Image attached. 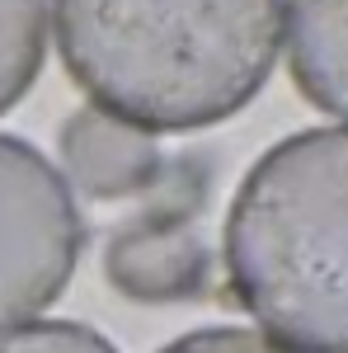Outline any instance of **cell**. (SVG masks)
Instances as JSON below:
<instances>
[{
  "label": "cell",
  "instance_id": "obj_3",
  "mask_svg": "<svg viewBox=\"0 0 348 353\" xmlns=\"http://www.w3.org/2000/svg\"><path fill=\"white\" fill-rule=\"evenodd\" d=\"M85 250V221L66 179L24 137L0 132V334L52 306Z\"/></svg>",
  "mask_w": 348,
  "mask_h": 353
},
{
  "label": "cell",
  "instance_id": "obj_9",
  "mask_svg": "<svg viewBox=\"0 0 348 353\" xmlns=\"http://www.w3.org/2000/svg\"><path fill=\"white\" fill-rule=\"evenodd\" d=\"M161 353H292L283 349L278 339H268L259 330H240V325H212V330H193L179 334L170 349Z\"/></svg>",
  "mask_w": 348,
  "mask_h": 353
},
{
  "label": "cell",
  "instance_id": "obj_2",
  "mask_svg": "<svg viewBox=\"0 0 348 353\" xmlns=\"http://www.w3.org/2000/svg\"><path fill=\"white\" fill-rule=\"evenodd\" d=\"M226 278L292 353H348V128L264 151L226 217Z\"/></svg>",
  "mask_w": 348,
  "mask_h": 353
},
{
  "label": "cell",
  "instance_id": "obj_1",
  "mask_svg": "<svg viewBox=\"0 0 348 353\" xmlns=\"http://www.w3.org/2000/svg\"><path fill=\"white\" fill-rule=\"evenodd\" d=\"M283 0H57V48L99 109L146 132L240 113L273 76Z\"/></svg>",
  "mask_w": 348,
  "mask_h": 353
},
{
  "label": "cell",
  "instance_id": "obj_5",
  "mask_svg": "<svg viewBox=\"0 0 348 353\" xmlns=\"http://www.w3.org/2000/svg\"><path fill=\"white\" fill-rule=\"evenodd\" d=\"M57 151L66 170V189L90 203L146 198L165 174L156 132L108 109H76L57 132Z\"/></svg>",
  "mask_w": 348,
  "mask_h": 353
},
{
  "label": "cell",
  "instance_id": "obj_7",
  "mask_svg": "<svg viewBox=\"0 0 348 353\" xmlns=\"http://www.w3.org/2000/svg\"><path fill=\"white\" fill-rule=\"evenodd\" d=\"M48 57V0H0V113L28 94Z\"/></svg>",
  "mask_w": 348,
  "mask_h": 353
},
{
  "label": "cell",
  "instance_id": "obj_6",
  "mask_svg": "<svg viewBox=\"0 0 348 353\" xmlns=\"http://www.w3.org/2000/svg\"><path fill=\"white\" fill-rule=\"evenodd\" d=\"M287 66L316 109L348 123V0H292Z\"/></svg>",
  "mask_w": 348,
  "mask_h": 353
},
{
  "label": "cell",
  "instance_id": "obj_8",
  "mask_svg": "<svg viewBox=\"0 0 348 353\" xmlns=\"http://www.w3.org/2000/svg\"><path fill=\"white\" fill-rule=\"evenodd\" d=\"M0 353H118L99 330L76 321H33L0 334Z\"/></svg>",
  "mask_w": 348,
  "mask_h": 353
},
{
  "label": "cell",
  "instance_id": "obj_4",
  "mask_svg": "<svg viewBox=\"0 0 348 353\" xmlns=\"http://www.w3.org/2000/svg\"><path fill=\"white\" fill-rule=\"evenodd\" d=\"M212 170L198 156L165 161L161 184L146 193V208L123 221L104 250V278L127 301L170 306L193 301L212 288V250L198 231Z\"/></svg>",
  "mask_w": 348,
  "mask_h": 353
}]
</instances>
